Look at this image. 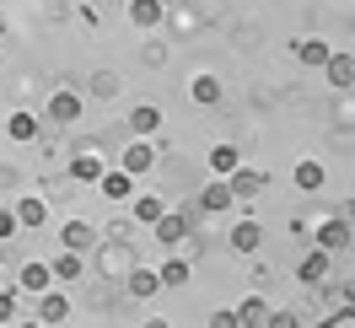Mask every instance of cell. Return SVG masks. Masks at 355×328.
<instances>
[{
    "mask_svg": "<svg viewBox=\"0 0 355 328\" xmlns=\"http://www.w3.org/2000/svg\"><path fill=\"white\" fill-rule=\"evenodd\" d=\"M318 248H323V253H339V248H350V221H345V216L323 221V226H318Z\"/></svg>",
    "mask_w": 355,
    "mask_h": 328,
    "instance_id": "6da1fadb",
    "label": "cell"
},
{
    "mask_svg": "<svg viewBox=\"0 0 355 328\" xmlns=\"http://www.w3.org/2000/svg\"><path fill=\"white\" fill-rule=\"evenodd\" d=\"M259 183H264V178L253 173V167H243V162L226 173V189H232V199H253V194H259Z\"/></svg>",
    "mask_w": 355,
    "mask_h": 328,
    "instance_id": "7a4b0ae2",
    "label": "cell"
},
{
    "mask_svg": "<svg viewBox=\"0 0 355 328\" xmlns=\"http://www.w3.org/2000/svg\"><path fill=\"white\" fill-rule=\"evenodd\" d=\"M49 119H54V124H76V119H81V97H76V92L49 97Z\"/></svg>",
    "mask_w": 355,
    "mask_h": 328,
    "instance_id": "3957f363",
    "label": "cell"
},
{
    "mask_svg": "<svg viewBox=\"0 0 355 328\" xmlns=\"http://www.w3.org/2000/svg\"><path fill=\"white\" fill-rule=\"evenodd\" d=\"M151 162H156V151L146 146V140H130V146H124V173H130V178H140Z\"/></svg>",
    "mask_w": 355,
    "mask_h": 328,
    "instance_id": "277c9868",
    "label": "cell"
},
{
    "mask_svg": "<svg viewBox=\"0 0 355 328\" xmlns=\"http://www.w3.org/2000/svg\"><path fill=\"white\" fill-rule=\"evenodd\" d=\"M323 70H329V81H334L339 92L355 81V60H350V54H329V60H323Z\"/></svg>",
    "mask_w": 355,
    "mask_h": 328,
    "instance_id": "5b68a950",
    "label": "cell"
},
{
    "mask_svg": "<svg viewBox=\"0 0 355 328\" xmlns=\"http://www.w3.org/2000/svg\"><path fill=\"white\" fill-rule=\"evenodd\" d=\"M200 205H205V216H216V210L237 205V199H232V189H226V183H205V189H200Z\"/></svg>",
    "mask_w": 355,
    "mask_h": 328,
    "instance_id": "8992f818",
    "label": "cell"
},
{
    "mask_svg": "<svg viewBox=\"0 0 355 328\" xmlns=\"http://www.w3.org/2000/svg\"><path fill=\"white\" fill-rule=\"evenodd\" d=\"M49 285H54V269H49V264H27V269H22V291L44 296Z\"/></svg>",
    "mask_w": 355,
    "mask_h": 328,
    "instance_id": "52a82bcc",
    "label": "cell"
},
{
    "mask_svg": "<svg viewBox=\"0 0 355 328\" xmlns=\"http://www.w3.org/2000/svg\"><path fill=\"white\" fill-rule=\"evenodd\" d=\"M156 291H162V275H156V269H130V296L146 302V296H156Z\"/></svg>",
    "mask_w": 355,
    "mask_h": 328,
    "instance_id": "ba28073f",
    "label": "cell"
},
{
    "mask_svg": "<svg viewBox=\"0 0 355 328\" xmlns=\"http://www.w3.org/2000/svg\"><path fill=\"white\" fill-rule=\"evenodd\" d=\"M259 237H264V232H259V221H237V226H232V248H237V253H253Z\"/></svg>",
    "mask_w": 355,
    "mask_h": 328,
    "instance_id": "9c48e42d",
    "label": "cell"
},
{
    "mask_svg": "<svg viewBox=\"0 0 355 328\" xmlns=\"http://www.w3.org/2000/svg\"><path fill=\"white\" fill-rule=\"evenodd\" d=\"M130 17L140 27H156L162 17H167V6H162V0H130Z\"/></svg>",
    "mask_w": 355,
    "mask_h": 328,
    "instance_id": "30bf717a",
    "label": "cell"
},
{
    "mask_svg": "<svg viewBox=\"0 0 355 328\" xmlns=\"http://www.w3.org/2000/svg\"><path fill=\"white\" fill-rule=\"evenodd\" d=\"M97 189H103L108 199H124V194L135 189V178L124 173V167H119V173H103V178H97Z\"/></svg>",
    "mask_w": 355,
    "mask_h": 328,
    "instance_id": "8fae6325",
    "label": "cell"
},
{
    "mask_svg": "<svg viewBox=\"0 0 355 328\" xmlns=\"http://www.w3.org/2000/svg\"><path fill=\"white\" fill-rule=\"evenodd\" d=\"M38 318H44V323H65V318H70V302H65V296H54V291H44Z\"/></svg>",
    "mask_w": 355,
    "mask_h": 328,
    "instance_id": "7c38bea8",
    "label": "cell"
},
{
    "mask_svg": "<svg viewBox=\"0 0 355 328\" xmlns=\"http://www.w3.org/2000/svg\"><path fill=\"white\" fill-rule=\"evenodd\" d=\"M6 135H11V140H38V119H33V113H11V124H6Z\"/></svg>",
    "mask_w": 355,
    "mask_h": 328,
    "instance_id": "4fadbf2b",
    "label": "cell"
},
{
    "mask_svg": "<svg viewBox=\"0 0 355 328\" xmlns=\"http://www.w3.org/2000/svg\"><path fill=\"white\" fill-rule=\"evenodd\" d=\"M296 275H302V280H307V285H318V280H323V275H329V253H323V248H318V253H307Z\"/></svg>",
    "mask_w": 355,
    "mask_h": 328,
    "instance_id": "5bb4252c",
    "label": "cell"
},
{
    "mask_svg": "<svg viewBox=\"0 0 355 328\" xmlns=\"http://www.w3.org/2000/svg\"><path fill=\"white\" fill-rule=\"evenodd\" d=\"M151 226H156V237H162V242H178L183 232H189V226H183V216H173V210H162Z\"/></svg>",
    "mask_w": 355,
    "mask_h": 328,
    "instance_id": "9a60e30c",
    "label": "cell"
},
{
    "mask_svg": "<svg viewBox=\"0 0 355 328\" xmlns=\"http://www.w3.org/2000/svg\"><path fill=\"white\" fill-rule=\"evenodd\" d=\"M70 173H76V183H97V178H103V162H97V156H76V162H70Z\"/></svg>",
    "mask_w": 355,
    "mask_h": 328,
    "instance_id": "2e32d148",
    "label": "cell"
},
{
    "mask_svg": "<svg viewBox=\"0 0 355 328\" xmlns=\"http://www.w3.org/2000/svg\"><path fill=\"white\" fill-rule=\"evenodd\" d=\"M329 54H334V49L323 44V38H307V44L296 49V60H302V65H323V60H329Z\"/></svg>",
    "mask_w": 355,
    "mask_h": 328,
    "instance_id": "e0dca14e",
    "label": "cell"
},
{
    "mask_svg": "<svg viewBox=\"0 0 355 328\" xmlns=\"http://www.w3.org/2000/svg\"><path fill=\"white\" fill-rule=\"evenodd\" d=\"M194 103H205V108H210V103H216V97H221V81H216V76H194Z\"/></svg>",
    "mask_w": 355,
    "mask_h": 328,
    "instance_id": "ac0fdd59",
    "label": "cell"
},
{
    "mask_svg": "<svg viewBox=\"0 0 355 328\" xmlns=\"http://www.w3.org/2000/svg\"><path fill=\"white\" fill-rule=\"evenodd\" d=\"M296 189H323V162H302V167H296Z\"/></svg>",
    "mask_w": 355,
    "mask_h": 328,
    "instance_id": "d6986e66",
    "label": "cell"
},
{
    "mask_svg": "<svg viewBox=\"0 0 355 328\" xmlns=\"http://www.w3.org/2000/svg\"><path fill=\"white\" fill-rule=\"evenodd\" d=\"M17 221H22V226H44V221H49L44 199H22V205H17Z\"/></svg>",
    "mask_w": 355,
    "mask_h": 328,
    "instance_id": "ffe728a7",
    "label": "cell"
},
{
    "mask_svg": "<svg viewBox=\"0 0 355 328\" xmlns=\"http://www.w3.org/2000/svg\"><path fill=\"white\" fill-rule=\"evenodd\" d=\"M156 124H162V113H156V108H135L130 113V130L135 135H156Z\"/></svg>",
    "mask_w": 355,
    "mask_h": 328,
    "instance_id": "44dd1931",
    "label": "cell"
},
{
    "mask_svg": "<svg viewBox=\"0 0 355 328\" xmlns=\"http://www.w3.org/2000/svg\"><path fill=\"white\" fill-rule=\"evenodd\" d=\"M87 242H92V226H87V221H70V226H65V248H70V253H81Z\"/></svg>",
    "mask_w": 355,
    "mask_h": 328,
    "instance_id": "7402d4cb",
    "label": "cell"
},
{
    "mask_svg": "<svg viewBox=\"0 0 355 328\" xmlns=\"http://www.w3.org/2000/svg\"><path fill=\"white\" fill-rule=\"evenodd\" d=\"M237 323H243V328H253V323H264V302H259V296H248V302L237 307Z\"/></svg>",
    "mask_w": 355,
    "mask_h": 328,
    "instance_id": "603a6c76",
    "label": "cell"
},
{
    "mask_svg": "<svg viewBox=\"0 0 355 328\" xmlns=\"http://www.w3.org/2000/svg\"><path fill=\"white\" fill-rule=\"evenodd\" d=\"M135 216H140V221H146V226H151V221L162 216V199H151V194H140V199H135Z\"/></svg>",
    "mask_w": 355,
    "mask_h": 328,
    "instance_id": "cb8c5ba5",
    "label": "cell"
},
{
    "mask_svg": "<svg viewBox=\"0 0 355 328\" xmlns=\"http://www.w3.org/2000/svg\"><path fill=\"white\" fill-rule=\"evenodd\" d=\"M210 167H216V173H232V167H237V151H232V146H216V151H210Z\"/></svg>",
    "mask_w": 355,
    "mask_h": 328,
    "instance_id": "d4e9b609",
    "label": "cell"
},
{
    "mask_svg": "<svg viewBox=\"0 0 355 328\" xmlns=\"http://www.w3.org/2000/svg\"><path fill=\"white\" fill-rule=\"evenodd\" d=\"M156 275H162V285H183V280H189V264H183V259H173L167 269H156Z\"/></svg>",
    "mask_w": 355,
    "mask_h": 328,
    "instance_id": "484cf974",
    "label": "cell"
},
{
    "mask_svg": "<svg viewBox=\"0 0 355 328\" xmlns=\"http://www.w3.org/2000/svg\"><path fill=\"white\" fill-rule=\"evenodd\" d=\"M54 275H60V280H81V259H76V253H65V259L54 264Z\"/></svg>",
    "mask_w": 355,
    "mask_h": 328,
    "instance_id": "4316f807",
    "label": "cell"
},
{
    "mask_svg": "<svg viewBox=\"0 0 355 328\" xmlns=\"http://www.w3.org/2000/svg\"><path fill=\"white\" fill-rule=\"evenodd\" d=\"M22 232V221H17V210H0V242L6 237H17Z\"/></svg>",
    "mask_w": 355,
    "mask_h": 328,
    "instance_id": "83f0119b",
    "label": "cell"
},
{
    "mask_svg": "<svg viewBox=\"0 0 355 328\" xmlns=\"http://www.w3.org/2000/svg\"><path fill=\"white\" fill-rule=\"evenodd\" d=\"M17 318V302H11V291H0V323H11Z\"/></svg>",
    "mask_w": 355,
    "mask_h": 328,
    "instance_id": "f1b7e54d",
    "label": "cell"
},
{
    "mask_svg": "<svg viewBox=\"0 0 355 328\" xmlns=\"http://www.w3.org/2000/svg\"><path fill=\"white\" fill-rule=\"evenodd\" d=\"M162 6H173V0H162Z\"/></svg>",
    "mask_w": 355,
    "mask_h": 328,
    "instance_id": "f546056e",
    "label": "cell"
},
{
    "mask_svg": "<svg viewBox=\"0 0 355 328\" xmlns=\"http://www.w3.org/2000/svg\"><path fill=\"white\" fill-rule=\"evenodd\" d=\"M0 44H6V33H0Z\"/></svg>",
    "mask_w": 355,
    "mask_h": 328,
    "instance_id": "4dcf8cb0",
    "label": "cell"
}]
</instances>
